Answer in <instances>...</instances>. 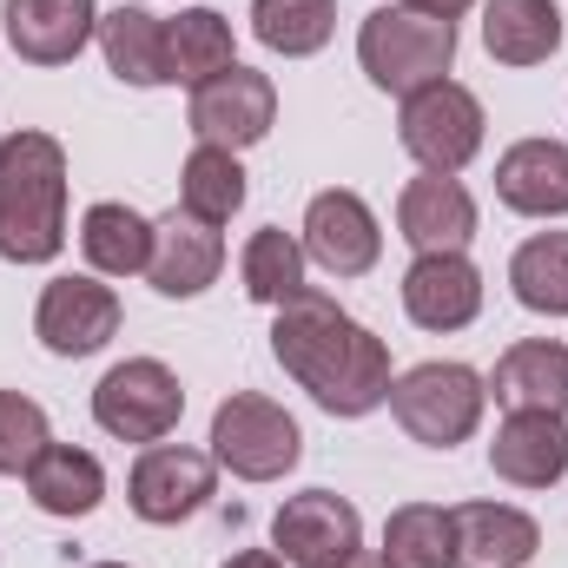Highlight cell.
Masks as SVG:
<instances>
[{
    "instance_id": "7c38bea8",
    "label": "cell",
    "mask_w": 568,
    "mask_h": 568,
    "mask_svg": "<svg viewBox=\"0 0 568 568\" xmlns=\"http://www.w3.org/2000/svg\"><path fill=\"white\" fill-rule=\"evenodd\" d=\"M384 252V232H377V212L357 199V192H317L304 205V258L324 265L331 278H364Z\"/></svg>"
},
{
    "instance_id": "4316f807",
    "label": "cell",
    "mask_w": 568,
    "mask_h": 568,
    "mask_svg": "<svg viewBox=\"0 0 568 568\" xmlns=\"http://www.w3.org/2000/svg\"><path fill=\"white\" fill-rule=\"evenodd\" d=\"M179 205H185L192 219H205V225H225V219L245 205V165H239V152H225V145H192L185 179H179Z\"/></svg>"
},
{
    "instance_id": "f1b7e54d",
    "label": "cell",
    "mask_w": 568,
    "mask_h": 568,
    "mask_svg": "<svg viewBox=\"0 0 568 568\" xmlns=\"http://www.w3.org/2000/svg\"><path fill=\"white\" fill-rule=\"evenodd\" d=\"M509 284H516V304L523 311L568 317V232H536L509 258Z\"/></svg>"
},
{
    "instance_id": "6da1fadb",
    "label": "cell",
    "mask_w": 568,
    "mask_h": 568,
    "mask_svg": "<svg viewBox=\"0 0 568 568\" xmlns=\"http://www.w3.org/2000/svg\"><path fill=\"white\" fill-rule=\"evenodd\" d=\"M272 357L331 417H371L377 404H390V351H384V337H371L337 297H324L311 284L291 304H278Z\"/></svg>"
},
{
    "instance_id": "8992f818",
    "label": "cell",
    "mask_w": 568,
    "mask_h": 568,
    "mask_svg": "<svg viewBox=\"0 0 568 568\" xmlns=\"http://www.w3.org/2000/svg\"><path fill=\"white\" fill-rule=\"evenodd\" d=\"M185 417V390L159 357H126L93 390V424L120 443H165Z\"/></svg>"
},
{
    "instance_id": "836d02e7",
    "label": "cell",
    "mask_w": 568,
    "mask_h": 568,
    "mask_svg": "<svg viewBox=\"0 0 568 568\" xmlns=\"http://www.w3.org/2000/svg\"><path fill=\"white\" fill-rule=\"evenodd\" d=\"M344 568H384V562H377V556H364V549H357V556H351V562H344Z\"/></svg>"
},
{
    "instance_id": "d6986e66",
    "label": "cell",
    "mask_w": 568,
    "mask_h": 568,
    "mask_svg": "<svg viewBox=\"0 0 568 568\" xmlns=\"http://www.w3.org/2000/svg\"><path fill=\"white\" fill-rule=\"evenodd\" d=\"M496 199L523 219H562L568 212V145L523 140L496 159Z\"/></svg>"
},
{
    "instance_id": "44dd1931",
    "label": "cell",
    "mask_w": 568,
    "mask_h": 568,
    "mask_svg": "<svg viewBox=\"0 0 568 568\" xmlns=\"http://www.w3.org/2000/svg\"><path fill=\"white\" fill-rule=\"evenodd\" d=\"M27 496L47 516H93L100 496H106V469H100V456H87L73 443H47L27 463Z\"/></svg>"
},
{
    "instance_id": "e575fe53",
    "label": "cell",
    "mask_w": 568,
    "mask_h": 568,
    "mask_svg": "<svg viewBox=\"0 0 568 568\" xmlns=\"http://www.w3.org/2000/svg\"><path fill=\"white\" fill-rule=\"evenodd\" d=\"M100 568H126V562H100Z\"/></svg>"
},
{
    "instance_id": "83f0119b",
    "label": "cell",
    "mask_w": 568,
    "mask_h": 568,
    "mask_svg": "<svg viewBox=\"0 0 568 568\" xmlns=\"http://www.w3.org/2000/svg\"><path fill=\"white\" fill-rule=\"evenodd\" d=\"M331 27H337V0H252V33L284 60L331 47Z\"/></svg>"
},
{
    "instance_id": "3957f363",
    "label": "cell",
    "mask_w": 568,
    "mask_h": 568,
    "mask_svg": "<svg viewBox=\"0 0 568 568\" xmlns=\"http://www.w3.org/2000/svg\"><path fill=\"white\" fill-rule=\"evenodd\" d=\"M449 60H456V20H429V13H410V7H377L357 27V67L371 73V87H384L397 100L449 80Z\"/></svg>"
},
{
    "instance_id": "cb8c5ba5",
    "label": "cell",
    "mask_w": 568,
    "mask_h": 568,
    "mask_svg": "<svg viewBox=\"0 0 568 568\" xmlns=\"http://www.w3.org/2000/svg\"><path fill=\"white\" fill-rule=\"evenodd\" d=\"M165 53H172V80H179V87H205V80H219L225 67H239L232 20L212 13V7H185V13L165 27Z\"/></svg>"
},
{
    "instance_id": "ba28073f",
    "label": "cell",
    "mask_w": 568,
    "mask_h": 568,
    "mask_svg": "<svg viewBox=\"0 0 568 568\" xmlns=\"http://www.w3.org/2000/svg\"><path fill=\"white\" fill-rule=\"evenodd\" d=\"M272 549L284 556V568H344L364 549V523L344 496L304 489L272 516Z\"/></svg>"
},
{
    "instance_id": "ac0fdd59",
    "label": "cell",
    "mask_w": 568,
    "mask_h": 568,
    "mask_svg": "<svg viewBox=\"0 0 568 568\" xmlns=\"http://www.w3.org/2000/svg\"><path fill=\"white\" fill-rule=\"evenodd\" d=\"M489 397L516 417V410H568V344L556 337H529V344H509L496 357V377H489Z\"/></svg>"
},
{
    "instance_id": "4fadbf2b",
    "label": "cell",
    "mask_w": 568,
    "mask_h": 568,
    "mask_svg": "<svg viewBox=\"0 0 568 568\" xmlns=\"http://www.w3.org/2000/svg\"><path fill=\"white\" fill-rule=\"evenodd\" d=\"M219 272H225V239H219V225H205V219H192L185 205H172V212L152 225V258H145L152 291H165V297H199L205 284H219Z\"/></svg>"
},
{
    "instance_id": "7a4b0ae2",
    "label": "cell",
    "mask_w": 568,
    "mask_h": 568,
    "mask_svg": "<svg viewBox=\"0 0 568 568\" xmlns=\"http://www.w3.org/2000/svg\"><path fill=\"white\" fill-rule=\"evenodd\" d=\"M67 245V152L53 133H7L0 140V258L47 265Z\"/></svg>"
},
{
    "instance_id": "5b68a950",
    "label": "cell",
    "mask_w": 568,
    "mask_h": 568,
    "mask_svg": "<svg viewBox=\"0 0 568 568\" xmlns=\"http://www.w3.org/2000/svg\"><path fill=\"white\" fill-rule=\"evenodd\" d=\"M304 456V436L272 397L258 390H232L212 410V463H225L245 483H278L284 469Z\"/></svg>"
},
{
    "instance_id": "5bb4252c",
    "label": "cell",
    "mask_w": 568,
    "mask_h": 568,
    "mask_svg": "<svg viewBox=\"0 0 568 568\" xmlns=\"http://www.w3.org/2000/svg\"><path fill=\"white\" fill-rule=\"evenodd\" d=\"M404 311L424 331H463L483 311V272L463 252H424L404 272Z\"/></svg>"
},
{
    "instance_id": "f546056e",
    "label": "cell",
    "mask_w": 568,
    "mask_h": 568,
    "mask_svg": "<svg viewBox=\"0 0 568 568\" xmlns=\"http://www.w3.org/2000/svg\"><path fill=\"white\" fill-rule=\"evenodd\" d=\"M239 278H245V297L252 304H291L304 291V245L291 232H278V225L252 232V245L239 258Z\"/></svg>"
},
{
    "instance_id": "d6a6232c",
    "label": "cell",
    "mask_w": 568,
    "mask_h": 568,
    "mask_svg": "<svg viewBox=\"0 0 568 568\" xmlns=\"http://www.w3.org/2000/svg\"><path fill=\"white\" fill-rule=\"evenodd\" d=\"M225 568H284V556H272V549H245V556H232Z\"/></svg>"
},
{
    "instance_id": "30bf717a",
    "label": "cell",
    "mask_w": 568,
    "mask_h": 568,
    "mask_svg": "<svg viewBox=\"0 0 568 568\" xmlns=\"http://www.w3.org/2000/svg\"><path fill=\"white\" fill-rule=\"evenodd\" d=\"M126 503L152 529L199 516L212 503V456L179 449V443H145V456L133 463V483H126Z\"/></svg>"
},
{
    "instance_id": "277c9868",
    "label": "cell",
    "mask_w": 568,
    "mask_h": 568,
    "mask_svg": "<svg viewBox=\"0 0 568 568\" xmlns=\"http://www.w3.org/2000/svg\"><path fill=\"white\" fill-rule=\"evenodd\" d=\"M483 404H489V384L469 364H417V371H404L390 384L397 424L417 443H429V449H456L469 429L483 424Z\"/></svg>"
},
{
    "instance_id": "484cf974",
    "label": "cell",
    "mask_w": 568,
    "mask_h": 568,
    "mask_svg": "<svg viewBox=\"0 0 568 568\" xmlns=\"http://www.w3.org/2000/svg\"><path fill=\"white\" fill-rule=\"evenodd\" d=\"M384 568H456V516L436 503H404L384 523Z\"/></svg>"
},
{
    "instance_id": "9a60e30c",
    "label": "cell",
    "mask_w": 568,
    "mask_h": 568,
    "mask_svg": "<svg viewBox=\"0 0 568 568\" xmlns=\"http://www.w3.org/2000/svg\"><path fill=\"white\" fill-rule=\"evenodd\" d=\"M7 40L33 67H67L80 60L87 40H100V7L93 0H7Z\"/></svg>"
},
{
    "instance_id": "7402d4cb",
    "label": "cell",
    "mask_w": 568,
    "mask_h": 568,
    "mask_svg": "<svg viewBox=\"0 0 568 568\" xmlns=\"http://www.w3.org/2000/svg\"><path fill=\"white\" fill-rule=\"evenodd\" d=\"M483 47L503 67H542L562 47V7L556 0H489Z\"/></svg>"
},
{
    "instance_id": "1f68e13d",
    "label": "cell",
    "mask_w": 568,
    "mask_h": 568,
    "mask_svg": "<svg viewBox=\"0 0 568 568\" xmlns=\"http://www.w3.org/2000/svg\"><path fill=\"white\" fill-rule=\"evenodd\" d=\"M410 13H429V20H456V13H469L476 0H404Z\"/></svg>"
},
{
    "instance_id": "603a6c76",
    "label": "cell",
    "mask_w": 568,
    "mask_h": 568,
    "mask_svg": "<svg viewBox=\"0 0 568 568\" xmlns=\"http://www.w3.org/2000/svg\"><path fill=\"white\" fill-rule=\"evenodd\" d=\"M100 53L126 87H165L172 80V53H165V20H152L145 7H113L100 13Z\"/></svg>"
},
{
    "instance_id": "4dcf8cb0",
    "label": "cell",
    "mask_w": 568,
    "mask_h": 568,
    "mask_svg": "<svg viewBox=\"0 0 568 568\" xmlns=\"http://www.w3.org/2000/svg\"><path fill=\"white\" fill-rule=\"evenodd\" d=\"M53 443L47 410L20 390H0V476H27V463Z\"/></svg>"
},
{
    "instance_id": "d4e9b609",
    "label": "cell",
    "mask_w": 568,
    "mask_h": 568,
    "mask_svg": "<svg viewBox=\"0 0 568 568\" xmlns=\"http://www.w3.org/2000/svg\"><path fill=\"white\" fill-rule=\"evenodd\" d=\"M80 252H87V265L100 272V278H133L145 272V258H152V225H145L133 205H93L87 219H80Z\"/></svg>"
},
{
    "instance_id": "52a82bcc",
    "label": "cell",
    "mask_w": 568,
    "mask_h": 568,
    "mask_svg": "<svg viewBox=\"0 0 568 568\" xmlns=\"http://www.w3.org/2000/svg\"><path fill=\"white\" fill-rule=\"evenodd\" d=\"M397 140L404 152L424 165V172H463L476 152H483V100L456 80H436L424 93L404 100V120H397Z\"/></svg>"
},
{
    "instance_id": "9c48e42d",
    "label": "cell",
    "mask_w": 568,
    "mask_h": 568,
    "mask_svg": "<svg viewBox=\"0 0 568 568\" xmlns=\"http://www.w3.org/2000/svg\"><path fill=\"white\" fill-rule=\"evenodd\" d=\"M278 120V87L252 67H225L219 80L192 87V133L199 145H225V152H245L272 133Z\"/></svg>"
},
{
    "instance_id": "ffe728a7",
    "label": "cell",
    "mask_w": 568,
    "mask_h": 568,
    "mask_svg": "<svg viewBox=\"0 0 568 568\" xmlns=\"http://www.w3.org/2000/svg\"><path fill=\"white\" fill-rule=\"evenodd\" d=\"M456 516V562L463 568H523L542 549L536 516L509 509V503H463Z\"/></svg>"
},
{
    "instance_id": "8fae6325",
    "label": "cell",
    "mask_w": 568,
    "mask_h": 568,
    "mask_svg": "<svg viewBox=\"0 0 568 568\" xmlns=\"http://www.w3.org/2000/svg\"><path fill=\"white\" fill-rule=\"evenodd\" d=\"M33 337H40L53 357H93L100 344H113V337H120V297H113V284H100V278H53L47 291H40Z\"/></svg>"
},
{
    "instance_id": "2e32d148",
    "label": "cell",
    "mask_w": 568,
    "mask_h": 568,
    "mask_svg": "<svg viewBox=\"0 0 568 568\" xmlns=\"http://www.w3.org/2000/svg\"><path fill=\"white\" fill-rule=\"evenodd\" d=\"M397 232L417 245V258L424 252H463L476 239V199L449 172H424L397 199Z\"/></svg>"
},
{
    "instance_id": "e0dca14e",
    "label": "cell",
    "mask_w": 568,
    "mask_h": 568,
    "mask_svg": "<svg viewBox=\"0 0 568 568\" xmlns=\"http://www.w3.org/2000/svg\"><path fill=\"white\" fill-rule=\"evenodd\" d=\"M489 469L516 489H549L568 476V424L549 410H516L489 443Z\"/></svg>"
}]
</instances>
